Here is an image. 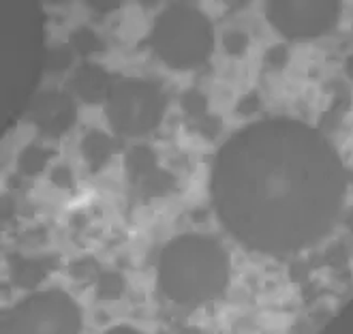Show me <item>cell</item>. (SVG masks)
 I'll return each mask as SVG.
<instances>
[{
  "label": "cell",
  "mask_w": 353,
  "mask_h": 334,
  "mask_svg": "<svg viewBox=\"0 0 353 334\" xmlns=\"http://www.w3.org/2000/svg\"><path fill=\"white\" fill-rule=\"evenodd\" d=\"M219 219L251 248L294 253L319 242L341 217L345 170L319 131L289 118L248 124L216 155Z\"/></svg>",
  "instance_id": "1"
},
{
  "label": "cell",
  "mask_w": 353,
  "mask_h": 334,
  "mask_svg": "<svg viewBox=\"0 0 353 334\" xmlns=\"http://www.w3.org/2000/svg\"><path fill=\"white\" fill-rule=\"evenodd\" d=\"M230 281V259L212 238L186 234L174 238L159 259V285L170 300L197 306L214 300Z\"/></svg>",
  "instance_id": "2"
},
{
  "label": "cell",
  "mask_w": 353,
  "mask_h": 334,
  "mask_svg": "<svg viewBox=\"0 0 353 334\" xmlns=\"http://www.w3.org/2000/svg\"><path fill=\"white\" fill-rule=\"evenodd\" d=\"M150 43L157 56L174 69H193L212 52V26L189 5H172L154 22Z\"/></svg>",
  "instance_id": "3"
},
{
  "label": "cell",
  "mask_w": 353,
  "mask_h": 334,
  "mask_svg": "<svg viewBox=\"0 0 353 334\" xmlns=\"http://www.w3.org/2000/svg\"><path fill=\"white\" fill-rule=\"evenodd\" d=\"M79 326V308L65 291H43L15 304L0 334H77Z\"/></svg>",
  "instance_id": "4"
},
{
  "label": "cell",
  "mask_w": 353,
  "mask_h": 334,
  "mask_svg": "<svg viewBox=\"0 0 353 334\" xmlns=\"http://www.w3.org/2000/svg\"><path fill=\"white\" fill-rule=\"evenodd\" d=\"M165 97L146 79H120L108 99V118L120 135H143L161 122Z\"/></svg>",
  "instance_id": "5"
},
{
  "label": "cell",
  "mask_w": 353,
  "mask_h": 334,
  "mask_svg": "<svg viewBox=\"0 0 353 334\" xmlns=\"http://www.w3.org/2000/svg\"><path fill=\"white\" fill-rule=\"evenodd\" d=\"M341 13L339 3H270L265 15L281 35L296 41L317 39L334 28Z\"/></svg>",
  "instance_id": "6"
},
{
  "label": "cell",
  "mask_w": 353,
  "mask_h": 334,
  "mask_svg": "<svg viewBox=\"0 0 353 334\" xmlns=\"http://www.w3.org/2000/svg\"><path fill=\"white\" fill-rule=\"evenodd\" d=\"M30 116L41 133L62 135L75 120V106L65 92H41L32 101Z\"/></svg>",
  "instance_id": "7"
},
{
  "label": "cell",
  "mask_w": 353,
  "mask_h": 334,
  "mask_svg": "<svg viewBox=\"0 0 353 334\" xmlns=\"http://www.w3.org/2000/svg\"><path fill=\"white\" fill-rule=\"evenodd\" d=\"M71 86L86 103H101L110 99L116 84H112L110 73L103 67L92 65V62H84L73 73Z\"/></svg>",
  "instance_id": "8"
},
{
  "label": "cell",
  "mask_w": 353,
  "mask_h": 334,
  "mask_svg": "<svg viewBox=\"0 0 353 334\" xmlns=\"http://www.w3.org/2000/svg\"><path fill=\"white\" fill-rule=\"evenodd\" d=\"M11 279L17 287L32 289L46 279L50 264L46 259H28V257H11L9 264Z\"/></svg>",
  "instance_id": "9"
},
{
  "label": "cell",
  "mask_w": 353,
  "mask_h": 334,
  "mask_svg": "<svg viewBox=\"0 0 353 334\" xmlns=\"http://www.w3.org/2000/svg\"><path fill=\"white\" fill-rule=\"evenodd\" d=\"M114 150H116L114 139L103 131H90L86 133L84 141H81V155H84L92 172L101 170V167L112 159Z\"/></svg>",
  "instance_id": "10"
},
{
  "label": "cell",
  "mask_w": 353,
  "mask_h": 334,
  "mask_svg": "<svg viewBox=\"0 0 353 334\" xmlns=\"http://www.w3.org/2000/svg\"><path fill=\"white\" fill-rule=\"evenodd\" d=\"M154 170H159L157 157L146 146H135L127 155V172L135 184H139L143 178H148Z\"/></svg>",
  "instance_id": "11"
},
{
  "label": "cell",
  "mask_w": 353,
  "mask_h": 334,
  "mask_svg": "<svg viewBox=\"0 0 353 334\" xmlns=\"http://www.w3.org/2000/svg\"><path fill=\"white\" fill-rule=\"evenodd\" d=\"M50 157H52V150L43 148V146H28V148L19 155L17 167L24 176H37L46 167Z\"/></svg>",
  "instance_id": "12"
},
{
  "label": "cell",
  "mask_w": 353,
  "mask_h": 334,
  "mask_svg": "<svg viewBox=\"0 0 353 334\" xmlns=\"http://www.w3.org/2000/svg\"><path fill=\"white\" fill-rule=\"evenodd\" d=\"M137 186H139V191L143 195L161 197V195H168L174 189V178L165 170H154L148 178H143Z\"/></svg>",
  "instance_id": "13"
},
{
  "label": "cell",
  "mask_w": 353,
  "mask_h": 334,
  "mask_svg": "<svg viewBox=\"0 0 353 334\" xmlns=\"http://www.w3.org/2000/svg\"><path fill=\"white\" fill-rule=\"evenodd\" d=\"M124 291V279L118 273H105L97 281V296L101 300H118Z\"/></svg>",
  "instance_id": "14"
},
{
  "label": "cell",
  "mask_w": 353,
  "mask_h": 334,
  "mask_svg": "<svg viewBox=\"0 0 353 334\" xmlns=\"http://www.w3.org/2000/svg\"><path fill=\"white\" fill-rule=\"evenodd\" d=\"M71 46L77 54H94V52H101L103 50V43L101 39L90 30V28H77L73 35H71Z\"/></svg>",
  "instance_id": "15"
},
{
  "label": "cell",
  "mask_w": 353,
  "mask_h": 334,
  "mask_svg": "<svg viewBox=\"0 0 353 334\" xmlns=\"http://www.w3.org/2000/svg\"><path fill=\"white\" fill-rule=\"evenodd\" d=\"M182 108H184V112L189 114V116L199 118L208 110V99L199 90H189V92L182 97Z\"/></svg>",
  "instance_id": "16"
},
{
  "label": "cell",
  "mask_w": 353,
  "mask_h": 334,
  "mask_svg": "<svg viewBox=\"0 0 353 334\" xmlns=\"http://www.w3.org/2000/svg\"><path fill=\"white\" fill-rule=\"evenodd\" d=\"M69 270H71L73 279H77V281H90V279H94V277H101V275H99V266H97V262L90 259V257L75 259V262L71 264Z\"/></svg>",
  "instance_id": "17"
},
{
  "label": "cell",
  "mask_w": 353,
  "mask_h": 334,
  "mask_svg": "<svg viewBox=\"0 0 353 334\" xmlns=\"http://www.w3.org/2000/svg\"><path fill=\"white\" fill-rule=\"evenodd\" d=\"M223 46L227 50V54H232V56H242L248 48V37L246 32L242 30H232V32H227L225 39H223Z\"/></svg>",
  "instance_id": "18"
},
{
  "label": "cell",
  "mask_w": 353,
  "mask_h": 334,
  "mask_svg": "<svg viewBox=\"0 0 353 334\" xmlns=\"http://www.w3.org/2000/svg\"><path fill=\"white\" fill-rule=\"evenodd\" d=\"M73 62V50L71 48H58L48 58V69L50 71H65Z\"/></svg>",
  "instance_id": "19"
},
{
  "label": "cell",
  "mask_w": 353,
  "mask_h": 334,
  "mask_svg": "<svg viewBox=\"0 0 353 334\" xmlns=\"http://www.w3.org/2000/svg\"><path fill=\"white\" fill-rule=\"evenodd\" d=\"M287 60H289V54H287V48H283V46L270 48L268 54H265V62L272 69H283L287 65Z\"/></svg>",
  "instance_id": "20"
},
{
  "label": "cell",
  "mask_w": 353,
  "mask_h": 334,
  "mask_svg": "<svg viewBox=\"0 0 353 334\" xmlns=\"http://www.w3.org/2000/svg\"><path fill=\"white\" fill-rule=\"evenodd\" d=\"M52 182L56 186H60V189H71V186H73V174L67 170L65 165L56 167V170L52 172Z\"/></svg>",
  "instance_id": "21"
},
{
  "label": "cell",
  "mask_w": 353,
  "mask_h": 334,
  "mask_svg": "<svg viewBox=\"0 0 353 334\" xmlns=\"http://www.w3.org/2000/svg\"><path fill=\"white\" fill-rule=\"evenodd\" d=\"M257 97L255 95H248V97H244L242 101H240V108H238V112L240 114H253L255 110H257Z\"/></svg>",
  "instance_id": "22"
},
{
  "label": "cell",
  "mask_w": 353,
  "mask_h": 334,
  "mask_svg": "<svg viewBox=\"0 0 353 334\" xmlns=\"http://www.w3.org/2000/svg\"><path fill=\"white\" fill-rule=\"evenodd\" d=\"M105 334H139V332L133 330V328H129V326H116V328L108 330Z\"/></svg>",
  "instance_id": "23"
},
{
  "label": "cell",
  "mask_w": 353,
  "mask_h": 334,
  "mask_svg": "<svg viewBox=\"0 0 353 334\" xmlns=\"http://www.w3.org/2000/svg\"><path fill=\"white\" fill-rule=\"evenodd\" d=\"M345 71H347V75L353 79V54L347 58V62H345Z\"/></svg>",
  "instance_id": "24"
},
{
  "label": "cell",
  "mask_w": 353,
  "mask_h": 334,
  "mask_svg": "<svg viewBox=\"0 0 353 334\" xmlns=\"http://www.w3.org/2000/svg\"><path fill=\"white\" fill-rule=\"evenodd\" d=\"M180 334H201L199 330H195V328H186V330H182Z\"/></svg>",
  "instance_id": "25"
},
{
  "label": "cell",
  "mask_w": 353,
  "mask_h": 334,
  "mask_svg": "<svg viewBox=\"0 0 353 334\" xmlns=\"http://www.w3.org/2000/svg\"><path fill=\"white\" fill-rule=\"evenodd\" d=\"M347 225H349V229L353 232V213H349V217H347Z\"/></svg>",
  "instance_id": "26"
}]
</instances>
